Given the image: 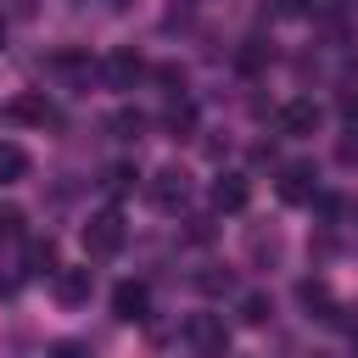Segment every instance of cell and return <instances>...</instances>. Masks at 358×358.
<instances>
[{"mask_svg": "<svg viewBox=\"0 0 358 358\" xmlns=\"http://www.w3.org/2000/svg\"><path fill=\"white\" fill-rule=\"evenodd\" d=\"M117 246H123V218L106 207V213H95V218L84 224V252H90V257H112Z\"/></svg>", "mask_w": 358, "mask_h": 358, "instance_id": "cell-1", "label": "cell"}, {"mask_svg": "<svg viewBox=\"0 0 358 358\" xmlns=\"http://www.w3.org/2000/svg\"><path fill=\"white\" fill-rule=\"evenodd\" d=\"M145 196H151V207L173 213V207H185V196H190V173H185V168H162V173L145 185Z\"/></svg>", "mask_w": 358, "mask_h": 358, "instance_id": "cell-2", "label": "cell"}, {"mask_svg": "<svg viewBox=\"0 0 358 358\" xmlns=\"http://www.w3.org/2000/svg\"><path fill=\"white\" fill-rule=\"evenodd\" d=\"M274 129H280V134H313V129H319V106H313L308 95H296V101H285V106L274 112Z\"/></svg>", "mask_w": 358, "mask_h": 358, "instance_id": "cell-3", "label": "cell"}, {"mask_svg": "<svg viewBox=\"0 0 358 358\" xmlns=\"http://www.w3.org/2000/svg\"><path fill=\"white\" fill-rule=\"evenodd\" d=\"M145 308H151V291H145L140 280H123V285L112 291V319L134 324V319H145Z\"/></svg>", "mask_w": 358, "mask_h": 358, "instance_id": "cell-4", "label": "cell"}, {"mask_svg": "<svg viewBox=\"0 0 358 358\" xmlns=\"http://www.w3.org/2000/svg\"><path fill=\"white\" fill-rule=\"evenodd\" d=\"M50 280H56V285H50V291H56V302H67V308L90 302V285H95V280H90V268H56Z\"/></svg>", "mask_w": 358, "mask_h": 358, "instance_id": "cell-5", "label": "cell"}, {"mask_svg": "<svg viewBox=\"0 0 358 358\" xmlns=\"http://www.w3.org/2000/svg\"><path fill=\"white\" fill-rule=\"evenodd\" d=\"M6 117H11V123H39V129H45V123H56V106H50L45 95L28 90V95H17V101L6 106Z\"/></svg>", "mask_w": 358, "mask_h": 358, "instance_id": "cell-6", "label": "cell"}, {"mask_svg": "<svg viewBox=\"0 0 358 358\" xmlns=\"http://www.w3.org/2000/svg\"><path fill=\"white\" fill-rule=\"evenodd\" d=\"M185 341H190V347H207V352H218V347L229 341V330H224L218 319H207V313H196V319L185 324Z\"/></svg>", "mask_w": 358, "mask_h": 358, "instance_id": "cell-7", "label": "cell"}, {"mask_svg": "<svg viewBox=\"0 0 358 358\" xmlns=\"http://www.w3.org/2000/svg\"><path fill=\"white\" fill-rule=\"evenodd\" d=\"M246 196H252V190H246V179H241V173H224V179L213 185V207H218V213H241V207H246Z\"/></svg>", "mask_w": 358, "mask_h": 358, "instance_id": "cell-8", "label": "cell"}, {"mask_svg": "<svg viewBox=\"0 0 358 358\" xmlns=\"http://www.w3.org/2000/svg\"><path fill=\"white\" fill-rule=\"evenodd\" d=\"M280 196L285 201H313V168H285L280 173Z\"/></svg>", "mask_w": 358, "mask_h": 358, "instance_id": "cell-9", "label": "cell"}, {"mask_svg": "<svg viewBox=\"0 0 358 358\" xmlns=\"http://www.w3.org/2000/svg\"><path fill=\"white\" fill-rule=\"evenodd\" d=\"M22 173H28V151L6 140V145H0V185H11V179H22Z\"/></svg>", "mask_w": 358, "mask_h": 358, "instance_id": "cell-10", "label": "cell"}, {"mask_svg": "<svg viewBox=\"0 0 358 358\" xmlns=\"http://www.w3.org/2000/svg\"><path fill=\"white\" fill-rule=\"evenodd\" d=\"M106 73H112V84L123 90V84H134L145 67H140V56H129V50H123V56H112V62H106Z\"/></svg>", "mask_w": 358, "mask_h": 358, "instance_id": "cell-11", "label": "cell"}, {"mask_svg": "<svg viewBox=\"0 0 358 358\" xmlns=\"http://www.w3.org/2000/svg\"><path fill=\"white\" fill-rule=\"evenodd\" d=\"M28 263H34V274H56V246L50 241H34L28 246Z\"/></svg>", "mask_w": 358, "mask_h": 358, "instance_id": "cell-12", "label": "cell"}, {"mask_svg": "<svg viewBox=\"0 0 358 358\" xmlns=\"http://www.w3.org/2000/svg\"><path fill=\"white\" fill-rule=\"evenodd\" d=\"M134 179H140V173H134L129 162H117V168L106 173V190H112V196H123V190H134Z\"/></svg>", "mask_w": 358, "mask_h": 358, "instance_id": "cell-13", "label": "cell"}, {"mask_svg": "<svg viewBox=\"0 0 358 358\" xmlns=\"http://www.w3.org/2000/svg\"><path fill=\"white\" fill-rule=\"evenodd\" d=\"M112 129H117L123 140H134V134L145 129V117H140V112H117V117H112Z\"/></svg>", "mask_w": 358, "mask_h": 358, "instance_id": "cell-14", "label": "cell"}, {"mask_svg": "<svg viewBox=\"0 0 358 358\" xmlns=\"http://www.w3.org/2000/svg\"><path fill=\"white\" fill-rule=\"evenodd\" d=\"M22 235V213L17 207H0V241H17Z\"/></svg>", "mask_w": 358, "mask_h": 358, "instance_id": "cell-15", "label": "cell"}, {"mask_svg": "<svg viewBox=\"0 0 358 358\" xmlns=\"http://www.w3.org/2000/svg\"><path fill=\"white\" fill-rule=\"evenodd\" d=\"M241 319H246V324H263V319H268V302H263V296H246V302H241Z\"/></svg>", "mask_w": 358, "mask_h": 358, "instance_id": "cell-16", "label": "cell"}, {"mask_svg": "<svg viewBox=\"0 0 358 358\" xmlns=\"http://www.w3.org/2000/svg\"><path fill=\"white\" fill-rule=\"evenodd\" d=\"M302 302H308V308H330V291L313 285V280H302Z\"/></svg>", "mask_w": 358, "mask_h": 358, "instance_id": "cell-17", "label": "cell"}, {"mask_svg": "<svg viewBox=\"0 0 358 358\" xmlns=\"http://www.w3.org/2000/svg\"><path fill=\"white\" fill-rule=\"evenodd\" d=\"M190 123H196L190 106H173V112H168V129H190Z\"/></svg>", "mask_w": 358, "mask_h": 358, "instance_id": "cell-18", "label": "cell"}, {"mask_svg": "<svg viewBox=\"0 0 358 358\" xmlns=\"http://www.w3.org/2000/svg\"><path fill=\"white\" fill-rule=\"evenodd\" d=\"M341 162H358V140H341Z\"/></svg>", "mask_w": 358, "mask_h": 358, "instance_id": "cell-19", "label": "cell"}, {"mask_svg": "<svg viewBox=\"0 0 358 358\" xmlns=\"http://www.w3.org/2000/svg\"><path fill=\"white\" fill-rule=\"evenodd\" d=\"M0 45H6V22H0Z\"/></svg>", "mask_w": 358, "mask_h": 358, "instance_id": "cell-20", "label": "cell"}, {"mask_svg": "<svg viewBox=\"0 0 358 358\" xmlns=\"http://www.w3.org/2000/svg\"><path fill=\"white\" fill-rule=\"evenodd\" d=\"M117 6H123V0H117Z\"/></svg>", "mask_w": 358, "mask_h": 358, "instance_id": "cell-21", "label": "cell"}]
</instances>
